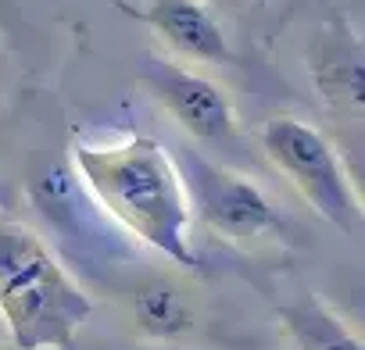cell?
<instances>
[{
  "mask_svg": "<svg viewBox=\"0 0 365 350\" xmlns=\"http://www.w3.org/2000/svg\"><path fill=\"white\" fill-rule=\"evenodd\" d=\"M172 157L179 168L182 190H187L194 222L212 229L219 240L251 243L283 229V215L276 211V204L265 197V190L255 179H247V175L226 164H215L194 147L179 150Z\"/></svg>",
  "mask_w": 365,
  "mask_h": 350,
  "instance_id": "obj_4",
  "label": "cell"
},
{
  "mask_svg": "<svg viewBox=\"0 0 365 350\" xmlns=\"http://www.w3.org/2000/svg\"><path fill=\"white\" fill-rule=\"evenodd\" d=\"M93 314V297L54 250L0 211V318L15 350H68Z\"/></svg>",
  "mask_w": 365,
  "mask_h": 350,
  "instance_id": "obj_2",
  "label": "cell"
},
{
  "mask_svg": "<svg viewBox=\"0 0 365 350\" xmlns=\"http://www.w3.org/2000/svg\"><path fill=\"white\" fill-rule=\"evenodd\" d=\"M294 350H365L361 336L315 293H301L276 307Z\"/></svg>",
  "mask_w": 365,
  "mask_h": 350,
  "instance_id": "obj_8",
  "label": "cell"
},
{
  "mask_svg": "<svg viewBox=\"0 0 365 350\" xmlns=\"http://www.w3.org/2000/svg\"><path fill=\"white\" fill-rule=\"evenodd\" d=\"M312 79L319 97L333 107L340 118H361L365 111V61H361V40L351 29L344 15H333L312 51Z\"/></svg>",
  "mask_w": 365,
  "mask_h": 350,
  "instance_id": "obj_7",
  "label": "cell"
},
{
  "mask_svg": "<svg viewBox=\"0 0 365 350\" xmlns=\"http://www.w3.org/2000/svg\"><path fill=\"white\" fill-rule=\"evenodd\" d=\"M133 322L150 339H179L194 329V304L172 282H143L129 300Z\"/></svg>",
  "mask_w": 365,
  "mask_h": 350,
  "instance_id": "obj_9",
  "label": "cell"
},
{
  "mask_svg": "<svg viewBox=\"0 0 365 350\" xmlns=\"http://www.w3.org/2000/svg\"><path fill=\"white\" fill-rule=\"evenodd\" d=\"M258 143L265 157L276 164V171L322 222L336 226L347 236L361 233L365 208H361L358 186L351 183L336 147L315 125L294 115H276L258 129Z\"/></svg>",
  "mask_w": 365,
  "mask_h": 350,
  "instance_id": "obj_3",
  "label": "cell"
},
{
  "mask_svg": "<svg viewBox=\"0 0 365 350\" xmlns=\"http://www.w3.org/2000/svg\"><path fill=\"white\" fill-rule=\"evenodd\" d=\"M68 161L90 197L140 243L165 254L179 268L201 265L190 243V201L165 143L129 132L111 143H76Z\"/></svg>",
  "mask_w": 365,
  "mask_h": 350,
  "instance_id": "obj_1",
  "label": "cell"
},
{
  "mask_svg": "<svg viewBox=\"0 0 365 350\" xmlns=\"http://www.w3.org/2000/svg\"><path fill=\"white\" fill-rule=\"evenodd\" d=\"M118 11L143 22L172 54L197 61V65H233L237 51L219 22V15L205 0H143V4H125L115 0Z\"/></svg>",
  "mask_w": 365,
  "mask_h": 350,
  "instance_id": "obj_6",
  "label": "cell"
},
{
  "mask_svg": "<svg viewBox=\"0 0 365 350\" xmlns=\"http://www.w3.org/2000/svg\"><path fill=\"white\" fill-rule=\"evenodd\" d=\"M140 83L187 136L205 139V143H219V139L237 136V129H240L237 104L208 75L179 65L172 58L147 54L140 61Z\"/></svg>",
  "mask_w": 365,
  "mask_h": 350,
  "instance_id": "obj_5",
  "label": "cell"
},
{
  "mask_svg": "<svg viewBox=\"0 0 365 350\" xmlns=\"http://www.w3.org/2000/svg\"><path fill=\"white\" fill-rule=\"evenodd\" d=\"M251 4H255V8H265V4H269V0H251Z\"/></svg>",
  "mask_w": 365,
  "mask_h": 350,
  "instance_id": "obj_10",
  "label": "cell"
}]
</instances>
